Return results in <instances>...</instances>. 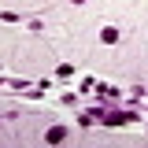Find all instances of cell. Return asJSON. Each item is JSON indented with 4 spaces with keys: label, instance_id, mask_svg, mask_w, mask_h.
<instances>
[{
    "label": "cell",
    "instance_id": "cell-2",
    "mask_svg": "<svg viewBox=\"0 0 148 148\" xmlns=\"http://www.w3.org/2000/svg\"><path fill=\"white\" fill-rule=\"evenodd\" d=\"M63 133H67L63 126H52V130H48V141H52V145H59V141H63Z\"/></svg>",
    "mask_w": 148,
    "mask_h": 148
},
{
    "label": "cell",
    "instance_id": "cell-1",
    "mask_svg": "<svg viewBox=\"0 0 148 148\" xmlns=\"http://www.w3.org/2000/svg\"><path fill=\"white\" fill-rule=\"evenodd\" d=\"M100 41H104V45H115V41H119V30H115V26H104V30H100Z\"/></svg>",
    "mask_w": 148,
    "mask_h": 148
}]
</instances>
